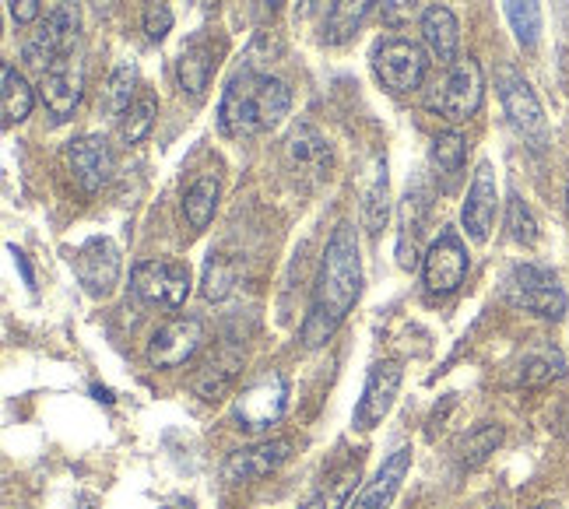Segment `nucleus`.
I'll list each match as a JSON object with an SVG mask.
<instances>
[{
  "label": "nucleus",
  "mask_w": 569,
  "mask_h": 509,
  "mask_svg": "<svg viewBox=\"0 0 569 509\" xmlns=\"http://www.w3.org/2000/svg\"><path fill=\"white\" fill-rule=\"evenodd\" d=\"M425 225H429V194L415 183V187H408V194L401 201V232H397V264L404 271H415L418 257H425Z\"/></svg>",
  "instance_id": "17"
},
{
  "label": "nucleus",
  "mask_w": 569,
  "mask_h": 509,
  "mask_svg": "<svg viewBox=\"0 0 569 509\" xmlns=\"http://www.w3.org/2000/svg\"><path fill=\"white\" fill-rule=\"evenodd\" d=\"M253 4H257V15L260 18H274L281 11V4H285V0H253Z\"/></svg>",
  "instance_id": "40"
},
{
  "label": "nucleus",
  "mask_w": 569,
  "mask_h": 509,
  "mask_svg": "<svg viewBox=\"0 0 569 509\" xmlns=\"http://www.w3.org/2000/svg\"><path fill=\"white\" fill-rule=\"evenodd\" d=\"M464 155H468V148H464V137L457 134V130H443V134L433 137V151H429V158H433L436 176L447 180V187L464 169Z\"/></svg>",
  "instance_id": "30"
},
{
  "label": "nucleus",
  "mask_w": 569,
  "mask_h": 509,
  "mask_svg": "<svg viewBox=\"0 0 569 509\" xmlns=\"http://www.w3.org/2000/svg\"><path fill=\"white\" fill-rule=\"evenodd\" d=\"M468 267H471V257H468V246L464 239L457 236L454 229H443L440 236L429 243L422 257V278H425V288L433 295H450L464 285L468 278Z\"/></svg>",
  "instance_id": "10"
},
{
  "label": "nucleus",
  "mask_w": 569,
  "mask_h": 509,
  "mask_svg": "<svg viewBox=\"0 0 569 509\" xmlns=\"http://www.w3.org/2000/svg\"><path fill=\"white\" fill-rule=\"evenodd\" d=\"M78 32H81L78 4L64 0V4H57V8L46 15V22L39 25L36 36L25 43V60H29L32 67H39V71H46V67L57 64V60L71 57L74 43H78Z\"/></svg>",
  "instance_id": "6"
},
{
  "label": "nucleus",
  "mask_w": 569,
  "mask_h": 509,
  "mask_svg": "<svg viewBox=\"0 0 569 509\" xmlns=\"http://www.w3.org/2000/svg\"><path fill=\"white\" fill-rule=\"evenodd\" d=\"M134 85H137V71L130 64H120L113 71V78H109V85H106V109L113 116H123L127 113L130 106H134Z\"/></svg>",
  "instance_id": "35"
},
{
  "label": "nucleus",
  "mask_w": 569,
  "mask_h": 509,
  "mask_svg": "<svg viewBox=\"0 0 569 509\" xmlns=\"http://www.w3.org/2000/svg\"><path fill=\"white\" fill-rule=\"evenodd\" d=\"M289 453H292V439H267V443L246 446V450H236L225 457L222 478L229 485H250V481H260L274 467L285 464Z\"/></svg>",
  "instance_id": "16"
},
{
  "label": "nucleus",
  "mask_w": 569,
  "mask_h": 509,
  "mask_svg": "<svg viewBox=\"0 0 569 509\" xmlns=\"http://www.w3.org/2000/svg\"><path fill=\"white\" fill-rule=\"evenodd\" d=\"M499 443H503V429L499 425H482V429L468 432V439L461 443V464L478 467L482 460H489V453H496Z\"/></svg>",
  "instance_id": "34"
},
{
  "label": "nucleus",
  "mask_w": 569,
  "mask_h": 509,
  "mask_svg": "<svg viewBox=\"0 0 569 509\" xmlns=\"http://www.w3.org/2000/svg\"><path fill=\"white\" fill-rule=\"evenodd\" d=\"M362 292V257H359V239L348 222H341L327 239L324 260H320L317 285H313L310 313H306L303 327H299V341L306 348H324L345 316L352 313L355 299Z\"/></svg>",
  "instance_id": "1"
},
{
  "label": "nucleus",
  "mask_w": 569,
  "mask_h": 509,
  "mask_svg": "<svg viewBox=\"0 0 569 509\" xmlns=\"http://www.w3.org/2000/svg\"><path fill=\"white\" fill-rule=\"evenodd\" d=\"M425 67H429L425 50L418 43H411V39H401V36L383 39V43H376V50H373L376 78L383 81V88H390V92H397V95L422 88Z\"/></svg>",
  "instance_id": "7"
},
{
  "label": "nucleus",
  "mask_w": 569,
  "mask_h": 509,
  "mask_svg": "<svg viewBox=\"0 0 569 509\" xmlns=\"http://www.w3.org/2000/svg\"><path fill=\"white\" fill-rule=\"evenodd\" d=\"M204 341H208V334H204V323L197 316H176V320L162 323L152 334L148 362L155 369H180L201 352Z\"/></svg>",
  "instance_id": "11"
},
{
  "label": "nucleus",
  "mask_w": 569,
  "mask_h": 509,
  "mask_svg": "<svg viewBox=\"0 0 569 509\" xmlns=\"http://www.w3.org/2000/svg\"><path fill=\"white\" fill-rule=\"evenodd\" d=\"M503 295L513 309H524V313H534L541 316V320H562L569 306L559 278H555L548 267H538V264L513 267L503 285Z\"/></svg>",
  "instance_id": "3"
},
{
  "label": "nucleus",
  "mask_w": 569,
  "mask_h": 509,
  "mask_svg": "<svg viewBox=\"0 0 569 509\" xmlns=\"http://www.w3.org/2000/svg\"><path fill=\"white\" fill-rule=\"evenodd\" d=\"M496 88H499V99H503V109H506V116H510L513 130H517L524 141H531L534 148H541L548 137L545 109H541L534 88L524 81V74H517L513 67H499Z\"/></svg>",
  "instance_id": "9"
},
{
  "label": "nucleus",
  "mask_w": 569,
  "mask_h": 509,
  "mask_svg": "<svg viewBox=\"0 0 569 509\" xmlns=\"http://www.w3.org/2000/svg\"><path fill=\"white\" fill-rule=\"evenodd\" d=\"M289 408V380L281 373H267L260 380H253L250 387H243L232 401V415H236L239 429L260 432L267 425H274Z\"/></svg>",
  "instance_id": "5"
},
{
  "label": "nucleus",
  "mask_w": 569,
  "mask_h": 509,
  "mask_svg": "<svg viewBox=\"0 0 569 509\" xmlns=\"http://www.w3.org/2000/svg\"><path fill=\"white\" fill-rule=\"evenodd\" d=\"M411 467V446H397L387 460L380 464L373 481H366V488L359 492V499L348 502V509H390L394 495L401 492V481Z\"/></svg>",
  "instance_id": "20"
},
{
  "label": "nucleus",
  "mask_w": 569,
  "mask_h": 509,
  "mask_svg": "<svg viewBox=\"0 0 569 509\" xmlns=\"http://www.w3.org/2000/svg\"><path fill=\"white\" fill-rule=\"evenodd\" d=\"M401 380H404V369L401 362L394 359H383L369 369L366 387H362V397L352 415L355 429H376V425L390 415V408H394L397 401V390H401Z\"/></svg>",
  "instance_id": "12"
},
{
  "label": "nucleus",
  "mask_w": 569,
  "mask_h": 509,
  "mask_svg": "<svg viewBox=\"0 0 569 509\" xmlns=\"http://www.w3.org/2000/svg\"><path fill=\"white\" fill-rule=\"evenodd\" d=\"M482 92H485V78H482L478 60L461 57L457 64H450L447 78H443L440 92L433 95L429 106H433L440 116H447L450 123H464L478 113V106H482Z\"/></svg>",
  "instance_id": "8"
},
{
  "label": "nucleus",
  "mask_w": 569,
  "mask_h": 509,
  "mask_svg": "<svg viewBox=\"0 0 569 509\" xmlns=\"http://www.w3.org/2000/svg\"><path fill=\"white\" fill-rule=\"evenodd\" d=\"M169 32H173V11H169L166 0H152L145 8V36L152 43H162Z\"/></svg>",
  "instance_id": "37"
},
{
  "label": "nucleus",
  "mask_w": 569,
  "mask_h": 509,
  "mask_svg": "<svg viewBox=\"0 0 569 509\" xmlns=\"http://www.w3.org/2000/svg\"><path fill=\"white\" fill-rule=\"evenodd\" d=\"M236 376H239V355H215V359H208L197 369L190 387L204 401H218V397H225L232 390Z\"/></svg>",
  "instance_id": "26"
},
{
  "label": "nucleus",
  "mask_w": 569,
  "mask_h": 509,
  "mask_svg": "<svg viewBox=\"0 0 569 509\" xmlns=\"http://www.w3.org/2000/svg\"><path fill=\"white\" fill-rule=\"evenodd\" d=\"M292 109V92L271 74L243 71L225 85L218 127L225 137H257L278 127Z\"/></svg>",
  "instance_id": "2"
},
{
  "label": "nucleus",
  "mask_w": 569,
  "mask_h": 509,
  "mask_svg": "<svg viewBox=\"0 0 569 509\" xmlns=\"http://www.w3.org/2000/svg\"><path fill=\"white\" fill-rule=\"evenodd\" d=\"M355 485H359V460H352L338 474H331V481H324L299 509H348Z\"/></svg>",
  "instance_id": "29"
},
{
  "label": "nucleus",
  "mask_w": 569,
  "mask_h": 509,
  "mask_svg": "<svg viewBox=\"0 0 569 509\" xmlns=\"http://www.w3.org/2000/svg\"><path fill=\"white\" fill-rule=\"evenodd\" d=\"M506 229H510V239L520 246H534L538 243V222H534L531 208H527L524 201H520L517 194L510 197V204H506Z\"/></svg>",
  "instance_id": "36"
},
{
  "label": "nucleus",
  "mask_w": 569,
  "mask_h": 509,
  "mask_svg": "<svg viewBox=\"0 0 569 509\" xmlns=\"http://www.w3.org/2000/svg\"><path fill=\"white\" fill-rule=\"evenodd\" d=\"M64 158H67V169H71L74 183H78L85 194L102 190L109 183V176H113V151H109L106 137H99V134H88V137L71 141L64 151Z\"/></svg>",
  "instance_id": "14"
},
{
  "label": "nucleus",
  "mask_w": 569,
  "mask_h": 509,
  "mask_svg": "<svg viewBox=\"0 0 569 509\" xmlns=\"http://www.w3.org/2000/svg\"><path fill=\"white\" fill-rule=\"evenodd\" d=\"M376 0H331V8L324 15V43L341 46L355 36L362 22H366L369 8Z\"/></svg>",
  "instance_id": "25"
},
{
  "label": "nucleus",
  "mask_w": 569,
  "mask_h": 509,
  "mask_svg": "<svg viewBox=\"0 0 569 509\" xmlns=\"http://www.w3.org/2000/svg\"><path fill=\"white\" fill-rule=\"evenodd\" d=\"M155 113H159V106H155L152 95L137 99L134 106L120 116V137H123V141H127V144L145 141V137L152 134V127H155Z\"/></svg>",
  "instance_id": "32"
},
{
  "label": "nucleus",
  "mask_w": 569,
  "mask_h": 509,
  "mask_svg": "<svg viewBox=\"0 0 569 509\" xmlns=\"http://www.w3.org/2000/svg\"><path fill=\"white\" fill-rule=\"evenodd\" d=\"M496 208H499L496 173H492L489 162H482L475 169V180H471L468 197H464V208H461V225L471 243H485V239H489L492 222H496Z\"/></svg>",
  "instance_id": "15"
},
{
  "label": "nucleus",
  "mask_w": 569,
  "mask_h": 509,
  "mask_svg": "<svg viewBox=\"0 0 569 509\" xmlns=\"http://www.w3.org/2000/svg\"><path fill=\"white\" fill-rule=\"evenodd\" d=\"M39 99L50 109L53 120H67L81 102V71L74 67L71 57L50 64L39 74Z\"/></svg>",
  "instance_id": "18"
},
{
  "label": "nucleus",
  "mask_w": 569,
  "mask_h": 509,
  "mask_svg": "<svg viewBox=\"0 0 569 509\" xmlns=\"http://www.w3.org/2000/svg\"><path fill=\"white\" fill-rule=\"evenodd\" d=\"M285 158H289V165L296 173L313 176V180H324V176L331 173V162H334L331 144H327V137L320 134L313 123L292 127L289 141H285Z\"/></svg>",
  "instance_id": "19"
},
{
  "label": "nucleus",
  "mask_w": 569,
  "mask_h": 509,
  "mask_svg": "<svg viewBox=\"0 0 569 509\" xmlns=\"http://www.w3.org/2000/svg\"><path fill=\"white\" fill-rule=\"evenodd\" d=\"M376 11H380V22L390 29H401L415 18L418 0H376Z\"/></svg>",
  "instance_id": "38"
},
{
  "label": "nucleus",
  "mask_w": 569,
  "mask_h": 509,
  "mask_svg": "<svg viewBox=\"0 0 569 509\" xmlns=\"http://www.w3.org/2000/svg\"><path fill=\"white\" fill-rule=\"evenodd\" d=\"M538 509H559V506H552V502H545V506H538Z\"/></svg>",
  "instance_id": "42"
},
{
  "label": "nucleus",
  "mask_w": 569,
  "mask_h": 509,
  "mask_svg": "<svg viewBox=\"0 0 569 509\" xmlns=\"http://www.w3.org/2000/svg\"><path fill=\"white\" fill-rule=\"evenodd\" d=\"M422 39L433 50L440 64H457V50H461V25H457L454 11L443 4H429L422 11Z\"/></svg>",
  "instance_id": "21"
},
{
  "label": "nucleus",
  "mask_w": 569,
  "mask_h": 509,
  "mask_svg": "<svg viewBox=\"0 0 569 509\" xmlns=\"http://www.w3.org/2000/svg\"><path fill=\"white\" fill-rule=\"evenodd\" d=\"M390 215V180H387V158H376L369 187L362 194V225L369 236H380V229L387 225Z\"/></svg>",
  "instance_id": "24"
},
{
  "label": "nucleus",
  "mask_w": 569,
  "mask_h": 509,
  "mask_svg": "<svg viewBox=\"0 0 569 509\" xmlns=\"http://www.w3.org/2000/svg\"><path fill=\"white\" fill-rule=\"evenodd\" d=\"M32 102H36V95H32L29 81L11 64H4V71H0V113H4V127H15V123L29 120Z\"/></svg>",
  "instance_id": "27"
},
{
  "label": "nucleus",
  "mask_w": 569,
  "mask_h": 509,
  "mask_svg": "<svg viewBox=\"0 0 569 509\" xmlns=\"http://www.w3.org/2000/svg\"><path fill=\"white\" fill-rule=\"evenodd\" d=\"M190 267L180 260H141L130 271V288L141 302L162 309H180L190 295Z\"/></svg>",
  "instance_id": "4"
},
{
  "label": "nucleus",
  "mask_w": 569,
  "mask_h": 509,
  "mask_svg": "<svg viewBox=\"0 0 569 509\" xmlns=\"http://www.w3.org/2000/svg\"><path fill=\"white\" fill-rule=\"evenodd\" d=\"M166 509H194V502H190V499H173Z\"/></svg>",
  "instance_id": "41"
},
{
  "label": "nucleus",
  "mask_w": 569,
  "mask_h": 509,
  "mask_svg": "<svg viewBox=\"0 0 569 509\" xmlns=\"http://www.w3.org/2000/svg\"><path fill=\"white\" fill-rule=\"evenodd\" d=\"M566 204H569V190H566Z\"/></svg>",
  "instance_id": "43"
},
{
  "label": "nucleus",
  "mask_w": 569,
  "mask_h": 509,
  "mask_svg": "<svg viewBox=\"0 0 569 509\" xmlns=\"http://www.w3.org/2000/svg\"><path fill=\"white\" fill-rule=\"evenodd\" d=\"M8 11L18 25H32L43 11V0H8Z\"/></svg>",
  "instance_id": "39"
},
{
  "label": "nucleus",
  "mask_w": 569,
  "mask_h": 509,
  "mask_svg": "<svg viewBox=\"0 0 569 509\" xmlns=\"http://www.w3.org/2000/svg\"><path fill=\"white\" fill-rule=\"evenodd\" d=\"M510 29L524 50H534L541 39V4L538 0H503Z\"/></svg>",
  "instance_id": "31"
},
{
  "label": "nucleus",
  "mask_w": 569,
  "mask_h": 509,
  "mask_svg": "<svg viewBox=\"0 0 569 509\" xmlns=\"http://www.w3.org/2000/svg\"><path fill=\"white\" fill-rule=\"evenodd\" d=\"M74 274L92 299H106L120 281V250L113 246V239H88L74 253Z\"/></svg>",
  "instance_id": "13"
},
{
  "label": "nucleus",
  "mask_w": 569,
  "mask_h": 509,
  "mask_svg": "<svg viewBox=\"0 0 569 509\" xmlns=\"http://www.w3.org/2000/svg\"><path fill=\"white\" fill-rule=\"evenodd\" d=\"M218 208V180L215 176H197L183 194V218L194 232L208 229Z\"/></svg>",
  "instance_id": "28"
},
{
  "label": "nucleus",
  "mask_w": 569,
  "mask_h": 509,
  "mask_svg": "<svg viewBox=\"0 0 569 509\" xmlns=\"http://www.w3.org/2000/svg\"><path fill=\"white\" fill-rule=\"evenodd\" d=\"M562 373H566V359H562L559 348L552 341H534L520 352L513 383L517 387H545V383L559 380Z\"/></svg>",
  "instance_id": "23"
},
{
  "label": "nucleus",
  "mask_w": 569,
  "mask_h": 509,
  "mask_svg": "<svg viewBox=\"0 0 569 509\" xmlns=\"http://www.w3.org/2000/svg\"><path fill=\"white\" fill-rule=\"evenodd\" d=\"M211 71H215V46L208 43V36H194L176 60V81L190 99H201L211 85Z\"/></svg>",
  "instance_id": "22"
},
{
  "label": "nucleus",
  "mask_w": 569,
  "mask_h": 509,
  "mask_svg": "<svg viewBox=\"0 0 569 509\" xmlns=\"http://www.w3.org/2000/svg\"><path fill=\"white\" fill-rule=\"evenodd\" d=\"M232 285H236V264L225 257H215L211 253V260L204 264V281H201V292L208 302H222L229 299Z\"/></svg>",
  "instance_id": "33"
}]
</instances>
